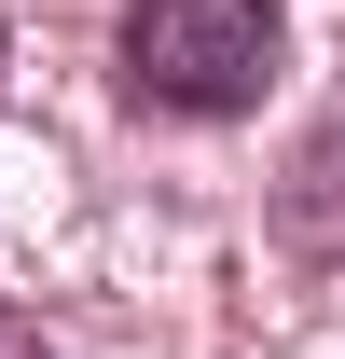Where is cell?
<instances>
[{"instance_id":"1","label":"cell","mask_w":345,"mask_h":359,"mask_svg":"<svg viewBox=\"0 0 345 359\" xmlns=\"http://www.w3.org/2000/svg\"><path fill=\"white\" fill-rule=\"evenodd\" d=\"M125 83L138 111H262L276 83V0H125Z\"/></svg>"},{"instance_id":"2","label":"cell","mask_w":345,"mask_h":359,"mask_svg":"<svg viewBox=\"0 0 345 359\" xmlns=\"http://www.w3.org/2000/svg\"><path fill=\"white\" fill-rule=\"evenodd\" d=\"M0 359H55V346H42V318H14V304H0Z\"/></svg>"}]
</instances>
